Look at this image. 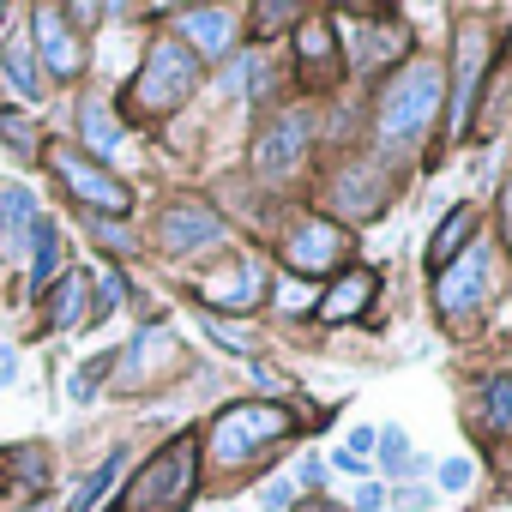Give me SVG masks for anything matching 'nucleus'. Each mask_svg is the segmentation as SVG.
Returning a JSON list of instances; mask_svg holds the SVG:
<instances>
[{
	"label": "nucleus",
	"mask_w": 512,
	"mask_h": 512,
	"mask_svg": "<svg viewBox=\"0 0 512 512\" xmlns=\"http://www.w3.org/2000/svg\"><path fill=\"white\" fill-rule=\"evenodd\" d=\"M440 103H446V73H440L434 61H416V67H404V73L386 85V97H380V115H374V133H380V145H410V139H422V133L434 127Z\"/></svg>",
	"instance_id": "f257e3e1"
},
{
	"label": "nucleus",
	"mask_w": 512,
	"mask_h": 512,
	"mask_svg": "<svg viewBox=\"0 0 512 512\" xmlns=\"http://www.w3.org/2000/svg\"><path fill=\"white\" fill-rule=\"evenodd\" d=\"M193 482H199V440H193V434H175V440L133 476V488L121 494L115 512H175V506L193 494Z\"/></svg>",
	"instance_id": "f03ea898"
},
{
	"label": "nucleus",
	"mask_w": 512,
	"mask_h": 512,
	"mask_svg": "<svg viewBox=\"0 0 512 512\" xmlns=\"http://www.w3.org/2000/svg\"><path fill=\"white\" fill-rule=\"evenodd\" d=\"M193 85H199V61H193V49L163 37V43H151L145 67H139V79H133V91H127V109H133L139 121L169 115V109H181V103L193 97Z\"/></svg>",
	"instance_id": "7ed1b4c3"
},
{
	"label": "nucleus",
	"mask_w": 512,
	"mask_h": 512,
	"mask_svg": "<svg viewBox=\"0 0 512 512\" xmlns=\"http://www.w3.org/2000/svg\"><path fill=\"white\" fill-rule=\"evenodd\" d=\"M290 422H296V416H290L284 404H229V410L211 422V458H217V464H241L247 452L284 440Z\"/></svg>",
	"instance_id": "20e7f679"
},
{
	"label": "nucleus",
	"mask_w": 512,
	"mask_h": 512,
	"mask_svg": "<svg viewBox=\"0 0 512 512\" xmlns=\"http://www.w3.org/2000/svg\"><path fill=\"white\" fill-rule=\"evenodd\" d=\"M49 169L61 175V187H67L73 199H85V205H97V211H109V217H121V211L133 205V193L121 187V175H109L103 163H91V157L73 151V145H49Z\"/></svg>",
	"instance_id": "39448f33"
},
{
	"label": "nucleus",
	"mask_w": 512,
	"mask_h": 512,
	"mask_svg": "<svg viewBox=\"0 0 512 512\" xmlns=\"http://www.w3.org/2000/svg\"><path fill=\"white\" fill-rule=\"evenodd\" d=\"M482 290H488V241H470L458 260L434 278V302H440V314H470L476 302H482Z\"/></svg>",
	"instance_id": "423d86ee"
},
{
	"label": "nucleus",
	"mask_w": 512,
	"mask_h": 512,
	"mask_svg": "<svg viewBox=\"0 0 512 512\" xmlns=\"http://www.w3.org/2000/svg\"><path fill=\"white\" fill-rule=\"evenodd\" d=\"M338 253H344V229L326 223V217L296 223L290 241H284V260H290V272H302V278H326V272H338Z\"/></svg>",
	"instance_id": "0eeeda50"
},
{
	"label": "nucleus",
	"mask_w": 512,
	"mask_h": 512,
	"mask_svg": "<svg viewBox=\"0 0 512 512\" xmlns=\"http://www.w3.org/2000/svg\"><path fill=\"white\" fill-rule=\"evenodd\" d=\"M302 157H308V115H284V121H272V127L260 133V145H253V169H260L266 181L296 175Z\"/></svg>",
	"instance_id": "6e6552de"
},
{
	"label": "nucleus",
	"mask_w": 512,
	"mask_h": 512,
	"mask_svg": "<svg viewBox=\"0 0 512 512\" xmlns=\"http://www.w3.org/2000/svg\"><path fill=\"white\" fill-rule=\"evenodd\" d=\"M181 356V344H175V332H163V326H145L133 344H127V356H115V368H121V386H151L157 374H169V362Z\"/></svg>",
	"instance_id": "1a4fd4ad"
},
{
	"label": "nucleus",
	"mask_w": 512,
	"mask_h": 512,
	"mask_svg": "<svg viewBox=\"0 0 512 512\" xmlns=\"http://www.w3.org/2000/svg\"><path fill=\"white\" fill-rule=\"evenodd\" d=\"M217 235H223V223H217V211L199 205V199L169 205V211H163V229H157V241H163L169 253H193V247H205V241H217Z\"/></svg>",
	"instance_id": "9d476101"
},
{
	"label": "nucleus",
	"mask_w": 512,
	"mask_h": 512,
	"mask_svg": "<svg viewBox=\"0 0 512 512\" xmlns=\"http://www.w3.org/2000/svg\"><path fill=\"white\" fill-rule=\"evenodd\" d=\"M37 49H43V67L49 79H79V37L67 31V13L61 7H37Z\"/></svg>",
	"instance_id": "9b49d317"
},
{
	"label": "nucleus",
	"mask_w": 512,
	"mask_h": 512,
	"mask_svg": "<svg viewBox=\"0 0 512 512\" xmlns=\"http://www.w3.org/2000/svg\"><path fill=\"white\" fill-rule=\"evenodd\" d=\"M296 67H302V79H308V85L338 79V31H332V25H320V19H308V25L296 31Z\"/></svg>",
	"instance_id": "f8f14e48"
},
{
	"label": "nucleus",
	"mask_w": 512,
	"mask_h": 512,
	"mask_svg": "<svg viewBox=\"0 0 512 512\" xmlns=\"http://www.w3.org/2000/svg\"><path fill=\"white\" fill-rule=\"evenodd\" d=\"M199 296H205L211 308H253V302L266 296V272L253 266V260H241V266H229L223 278H205Z\"/></svg>",
	"instance_id": "ddd939ff"
},
{
	"label": "nucleus",
	"mask_w": 512,
	"mask_h": 512,
	"mask_svg": "<svg viewBox=\"0 0 512 512\" xmlns=\"http://www.w3.org/2000/svg\"><path fill=\"white\" fill-rule=\"evenodd\" d=\"M374 290H380V278L374 272H344L332 290H326V302H320V320H362L368 314V302H374Z\"/></svg>",
	"instance_id": "4468645a"
},
{
	"label": "nucleus",
	"mask_w": 512,
	"mask_h": 512,
	"mask_svg": "<svg viewBox=\"0 0 512 512\" xmlns=\"http://www.w3.org/2000/svg\"><path fill=\"white\" fill-rule=\"evenodd\" d=\"M181 25H187L193 61H199V55H229V43H235V19H229L223 7H193Z\"/></svg>",
	"instance_id": "2eb2a0df"
},
{
	"label": "nucleus",
	"mask_w": 512,
	"mask_h": 512,
	"mask_svg": "<svg viewBox=\"0 0 512 512\" xmlns=\"http://www.w3.org/2000/svg\"><path fill=\"white\" fill-rule=\"evenodd\" d=\"M482 61H488V31H464L458 37V133L470 127V97H476Z\"/></svg>",
	"instance_id": "dca6fc26"
},
{
	"label": "nucleus",
	"mask_w": 512,
	"mask_h": 512,
	"mask_svg": "<svg viewBox=\"0 0 512 512\" xmlns=\"http://www.w3.org/2000/svg\"><path fill=\"white\" fill-rule=\"evenodd\" d=\"M85 278H91V272H67V278L49 290V326H55V332L91 326V314H85Z\"/></svg>",
	"instance_id": "f3484780"
},
{
	"label": "nucleus",
	"mask_w": 512,
	"mask_h": 512,
	"mask_svg": "<svg viewBox=\"0 0 512 512\" xmlns=\"http://www.w3.org/2000/svg\"><path fill=\"white\" fill-rule=\"evenodd\" d=\"M7 85H13L25 103H37V97H43V85H49V79H43V67H37V49H31L19 31L7 37Z\"/></svg>",
	"instance_id": "a211bd4d"
},
{
	"label": "nucleus",
	"mask_w": 512,
	"mask_h": 512,
	"mask_svg": "<svg viewBox=\"0 0 512 512\" xmlns=\"http://www.w3.org/2000/svg\"><path fill=\"white\" fill-rule=\"evenodd\" d=\"M470 223H476V211H470V205H452V211H446L440 235L428 241V266H434V272H446V266L458 260V247L470 241Z\"/></svg>",
	"instance_id": "6ab92c4d"
},
{
	"label": "nucleus",
	"mask_w": 512,
	"mask_h": 512,
	"mask_svg": "<svg viewBox=\"0 0 512 512\" xmlns=\"http://www.w3.org/2000/svg\"><path fill=\"white\" fill-rule=\"evenodd\" d=\"M25 217H37V193L25 181H7V187H0V229H7V241H19L31 229Z\"/></svg>",
	"instance_id": "aec40b11"
},
{
	"label": "nucleus",
	"mask_w": 512,
	"mask_h": 512,
	"mask_svg": "<svg viewBox=\"0 0 512 512\" xmlns=\"http://www.w3.org/2000/svg\"><path fill=\"white\" fill-rule=\"evenodd\" d=\"M55 253H61L55 223H31V290H49V278H55Z\"/></svg>",
	"instance_id": "412c9836"
},
{
	"label": "nucleus",
	"mask_w": 512,
	"mask_h": 512,
	"mask_svg": "<svg viewBox=\"0 0 512 512\" xmlns=\"http://www.w3.org/2000/svg\"><path fill=\"white\" fill-rule=\"evenodd\" d=\"M410 49V31L404 25H374L368 37H362V67H380V61H398Z\"/></svg>",
	"instance_id": "4be33fe9"
},
{
	"label": "nucleus",
	"mask_w": 512,
	"mask_h": 512,
	"mask_svg": "<svg viewBox=\"0 0 512 512\" xmlns=\"http://www.w3.org/2000/svg\"><path fill=\"white\" fill-rule=\"evenodd\" d=\"M79 127H85V145H91L97 157H109V151L121 145V133H115V121H109V109H103L97 97H85V109H79Z\"/></svg>",
	"instance_id": "5701e85b"
},
{
	"label": "nucleus",
	"mask_w": 512,
	"mask_h": 512,
	"mask_svg": "<svg viewBox=\"0 0 512 512\" xmlns=\"http://www.w3.org/2000/svg\"><path fill=\"white\" fill-rule=\"evenodd\" d=\"M121 464H127V458H121V452H109V458H103V464H97V470L79 482V494H73V506H67V512H91V506L109 494V482L121 476Z\"/></svg>",
	"instance_id": "b1692460"
},
{
	"label": "nucleus",
	"mask_w": 512,
	"mask_h": 512,
	"mask_svg": "<svg viewBox=\"0 0 512 512\" xmlns=\"http://www.w3.org/2000/svg\"><path fill=\"white\" fill-rule=\"evenodd\" d=\"M380 199H386V181H356V169H350V175L338 181V205H344L350 217H368V211H374Z\"/></svg>",
	"instance_id": "393cba45"
},
{
	"label": "nucleus",
	"mask_w": 512,
	"mask_h": 512,
	"mask_svg": "<svg viewBox=\"0 0 512 512\" xmlns=\"http://www.w3.org/2000/svg\"><path fill=\"white\" fill-rule=\"evenodd\" d=\"M121 296H127V284H121V272H97V302L85 308V314H91V326H97V320H109V314L121 308Z\"/></svg>",
	"instance_id": "a878e982"
},
{
	"label": "nucleus",
	"mask_w": 512,
	"mask_h": 512,
	"mask_svg": "<svg viewBox=\"0 0 512 512\" xmlns=\"http://www.w3.org/2000/svg\"><path fill=\"white\" fill-rule=\"evenodd\" d=\"M488 428H512V380L500 374V380H488Z\"/></svg>",
	"instance_id": "bb28decb"
},
{
	"label": "nucleus",
	"mask_w": 512,
	"mask_h": 512,
	"mask_svg": "<svg viewBox=\"0 0 512 512\" xmlns=\"http://www.w3.org/2000/svg\"><path fill=\"white\" fill-rule=\"evenodd\" d=\"M260 85V55H241V61H229L223 67V91L235 97V91H253Z\"/></svg>",
	"instance_id": "cd10ccee"
},
{
	"label": "nucleus",
	"mask_w": 512,
	"mask_h": 512,
	"mask_svg": "<svg viewBox=\"0 0 512 512\" xmlns=\"http://www.w3.org/2000/svg\"><path fill=\"white\" fill-rule=\"evenodd\" d=\"M0 145H13V151H25V157L37 151V139H31V127H25L19 115H0Z\"/></svg>",
	"instance_id": "c85d7f7f"
},
{
	"label": "nucleus",
	"mask_w": 512,
	"mask_h": 512,
	"mask_svg": "<svg viewBox=\"0 0 512 512\" xmlns=\"http://www.w3.org/2000/svg\"><path fill=\"white\" fill-rule=\"evenodd\" d=\"M109 368H115V356H97V362H85V374H79L67 392H73V398H91V392H97V380H103Z\"/></svg>",
	"instance_id": "c756f323"
},
{
	"label": "nucleus",
	"mask_w": 512,
	"mask_h": 512,
	"mask_svg": "<svg viewBox=\"0 0 512 512\" xmlns=\"http://www.w3.org/2000/svg\"><path fill=\"white\" fill-rule=\"evenodd\" d=\"M380 440V458H386V470L398 476V464L410 458V446H404V428H386V434H374Z\"/></svg>",
	"instance_id": "7c9ffc66"
},
{
	"label": "nucleus",
	"mask_w": 512,
	"mask_h": 512,
	"mask_svg": "<svg viewBox=\"0 0 512 512\" xmlns=\"http://www.w3.org/2000/svg\"><path fill=\"white\" fill-rule=\"evenodd\" d=\"M440 482H446L452 494H464V488H470V458H446V464H440Z\"/></svg>",
	"instance_id": "2f4dec72"
},
{
	"label": "nucleus",
	"mask_w": 512,
	"mask_h": 512,
	"mask_svg": "<svg viewBox=\"0 0 512 512\" xmlns=\"http://www.w3.org/2000/svg\"><path fill=\"white\" fill-rule=\"evenodd\" d=\"M91 235H97L103 247H121V253L133 247V235H127V229H115V223H91Z\"/></svg>",
	"instance_id": "473e14b6"
},
{
	"label": "nucleus",
	"mask_w": 512,
	"mask_h": 512,
	"mask_svg": "<svg viewBox=\"0 0 512 512\" xmlns=\"http://www.w3.org/2000/svg\"><path fill=\"white\" fill-rule=\"evenodd\" d=\"M205 332H211L217 344H229V350H253V338H247V332H229V326H217V320H205Z\"/></svg>",
	"instance_id": "72a5a7b5"
},
{
	"label": "nucleus",
	"mask_w": 512,
	"mask_h": 512,
	"mask_svg": "<svg viewBox=\"0 0 512 512\" xmlns=\"http://www.w3.org/2000/svg\"><path fill=\"white\" fill-rule=\"evenodd\" d=\"M296 19V7H260V13H253V25H260V31H272V25H290Z\"/></svg>",
	"instance_id": "f704fd0d"
},
{
	"label": "nucleus",
	"mask_w": 512,
	"mask_h": 512,
	"mask_svg": "<svg viewBox=\"0 0 512 512\" xmlns=\"http://www.w3.org/2000/svg\"><path fill=\"white\" fill-rule=\"evenodd\" d=\"M380 500H386V488H380V482H368V488L356 494V512H380Z\"/></svg>",
	"instance_id": "c9c22d12"
},
{
	"label": "nucleus",
	"mask_w": 512,
	"mask_h": 512,
	"mask_svg": "<svg viewBox=\"0 0 512 512\" xmlns=\"http://www.w3.org/2000/svg\"><path fill=\"white\" fill-rule=\"evenodd\" d=\"M302 482L320 488V482H326V464H320V458H302Z\"/></svg>",
	"instance_id": "e433bc0d"
},
{
	"label": "nucleus",
	"mask_w": 512,
	"mask_h": 512,
	"mask_svg": "<svg viewBox=\"0 0 512 512\" xmlns=\"http://www.w3.org/2000/svg\"><path fill=\"white\" fill-rule=\"evenodd\" d=\"M19 380V356L13 350H0V386H13Z\"/></svg>",
	"instance_id": "4c0bfd02"
},
{
	"label": "nucleus",
	"mask_w": 512,
	"mask_h": 512,
	"mask_svg": "<svg viewBox=\"0 0 512 512\" xmlns=\"http://www.w3.org/2000/svg\"><path fill=\"white\" fill-rule=\"evenodd\" d=\"M266 506H290V482H266Z\"/></svg>",
	"instance_id": "58836bf2"
},
{
	"label": "nucleus",
	"mask_w": 512,
	"mask_h": 512,
	"mask_svg": "<svg viewBox=\"0 0 512 512\" xmlns=\"http://www.w3.org/2000/svg\"><path fill=\"white\" fill-rule=\"evenodd\" d=\"M398 506H404V512H422V506H428V494H422V488H404V494H398Z\"/></svg>",
	"instance_id": "ea45409f"
},
{
	"label": "nucleus",
	"mask_w": 512,
	"mask_h": 512,
	"mask_svg": "<svg viewBox=\"0 0 512 512\" xmlns=\"http://www.w3.org/2000/svg\"><path fill=\"white\" fill-rule=\"evenodd\" d=\"M332 464H338V470H350V476H362V470H368V464H362V458H356V452H338V458H332Z\"/></svg>",
	"instance_id": "a19ab883"
},
{
	"label": "nucleus",
	"mask_w": 512,
	"mask_h": 512,
	"mask_svg": "<svg viewBox=\"0 0 512 512\" xmlns=\"http://www.w3.org/2000/svg\"><path fill=\"white\" fill-rule=\"evenodd\" d=\"M0 25H7V7H0Z\"/></svg>",
	"instance_id": "79ce46f5"
},
{
	"label": "nucleus",
	"mask_w": 512,
	"mask_h": 512,
	"mask_svg": "<svg viewBox=\"0 0 512 512\" xmlns=\"http://www.w3.org/2000/svg\"><path fill=\"white\" fill-rule=\"evenodd\" d=\"M0 97H7V91H0Z\"/></svg>",
	"instance_id": "37998d69"
}]
</instances>
